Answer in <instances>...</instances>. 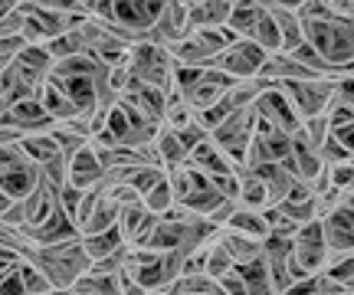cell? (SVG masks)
Segmentation results:
<instances>
[{
  "label": "cell",
  "mask_w": 354,
  "mask_h": 295,
  "mask_svg": "<svg viewBox=\"0 0 354 295\" xmlns=\"http://www.w3.org/2000/svg\"><path fill=\"white\" fill-rule=\"evenodd\" d=\"M141 295H171V289H145Z\"/></svg>",
  "instance_id": "7bdbcfd3"
},
{
  "label": "cell",
  "mask_w": 354,
  "mask_h": 295,
  "mask_svg": "<svg viewBox=\"0 0 354 295\" xmlns=\"http://www.w3.org/2000/svg\"><path fill=\"white\" fill-rule=\"evenodd\" d=\"M177 3H184V7H197L201 0H177Z\"/></svg>",
  "instance_id": "f6af8a7d"
},
{
  "label": "cell",
  "mask_w": 354,
  "mask_h": 295,
  "mask_svg": "<svg viewBox=\"0 0 354 295\" xmlns=\"http://www.w3.org/2000/svg\"><path fill=\"white\" fill-rule=\"evenodd\" d=\"M328 256H331V249H328V240H325V230H322V220L302 223L295 230V236H292V263L302 269V276L322 272Z\"/></svg>",
  "instance_id": "8992f818"
},
{
  "label": "cell",
  "mask_w": 354,
  "mask_h": 295,
  "mask_svg": "<svg viewBox=\"0 0 354 295\" xmlns=\"http://www.w3.org/2000/svg\"><path fill=\"white\" fill-rule=\"evenodd\" d=\"M73 295H122L118 289V272L88 269L73 283Z\"/></svg>",
  "instance_id": "603a6c76"
},
{
  "label": "cell",
  "mask_w": 354,
  "mask_h": 295,
  "mask_svg": "<svg viewBox=\"0 0 354 295\" xmlns=\"http://www.w3.org/2000/svg\"><path fill=\"white\" fill-rule=\"evenodd\" d=\"M154 223H158V217H154L148 207L141 204H128L118 210V230H122V236H125L128 246H145L148 243V236H151Z\"/></svg>",
  "instance_id": "9a60e30c"
},
{
  "label": "cell",
  "mask_w": 354,
  "mask_h": 295,
  "mask_svg": "<svg viewBox=\"0 0 354 295\" xmlns=\"http://www.w3.org/2000/svg\"><path fill=\"white\" fill-rule=\"evenodd\" d=\"M39 180L43 171L20 144H0V187L10 200H24Z\"/></svg>",
  "instance_id": "277c9868"
},
{
  "label": "cell",
  "mask_w": 354,
  "mask_h": 295,
  "mask_svg": "<svg viewBox=\"0 0 354 295\" xmlns=\"http://www.w3.org/2000/svg\"><path fill=\"white\" fill-rule=\"evenodd\" d=\"M328 180L331 187H338V191H354V158L344 161V164L328 167Z\"/></svg>",
  "instance_id": "8d00e7d4"
},
{
  "label": "cell",
  "mask_w": 354,
  "mask_h": 295,
  "mask_svg": "<svg viewBox=\"0 0 354 295\" xmlns=\"http://www.w3.org/2000/svg\"><path fill=\"white\" fill-rule=\"evenodd\" d=\"M328 3H331V7H335V10H342V7H344V3H348V0H328Z\"/></svg>",
  "instance_id": "ee69618b"
},
{
  "label": "cell",
  "mask_w": 354,
  "mask_h": 295,
  "mask_svg": "<svg viewBox=\"0 0 354 295\" xmlns=\"http://www.w3.org/2000/svg\"><path fill=\"white\" fill-rule=\"evenodd\" d=\"M154 151H158V161H161L165 171H174V167H180L190 158V151L180 144V138H177L171 129H165V125L154 135Z\"/></svg>",
  "instance_id": "7402d4cb"
},
{
  "label": "cell",
  "mask_w": 354,
  "mask_h": 295,
  "mask_svg": "<svg viewBox=\"0 0 354 295\" xmlns=\"http://www.w3.org/2000/svg\"><path fill=\"white\" fill-rule=\"evenodd\" d=\"M20 148H24L33 161L39 164V171L46 164H53V161H59L63 158V151H59V144H56V138H53V131H39V135H24V142H20Z\"/></svg>",
  "instance_id": "cb8c5ba5"
},
{
  "label": "cell",
  "mask_w": 354,
  "mask_h": 295,
  "mask_svg": "<svg viewBox=\"0 0 354 295\" xmlns=\"http://www.w3.org/2000/svg\"><path fill=\"white\" fill-rule=\"evenodd\" d=\"M171 295H187V292H171ZM207 295H214V292H207Z\"/></svg>",
  "instance_id": "7dc6e473"
},
{
  "label": "cell",
  "mask_w": 354,
  "mask_h": 295,
  "mask_svg": "<svg viewBox=\"0 0 354 295\" xmlns=\"http://www.w3.org/2000/svg\"><path fill=\"white\" fill-rule=\"evenodd\" d=\"M187 161L197 167V171H203L207 178H216V174H230V171H236V164L230 161L227 151H223L214 138H207V142H201L197 148H190Z\"/></svg>",
  "instance_id": "e0dca14e"
},
{
  "label": "cell",
  "mask_w": 354,
  "mask_h": 295,
  "mask_svg": "<svg viewBox=\"0 0 354 295\" xmlns=\"http://www.w3.org/2000/svg\"><path fill=\"white\" fill-rule=\"evenodd\" d=\"M216 243L230 253L233 266H236V263H253V259H263V240H253V236L233 233V230H227V227H220V230H216Z\"/></svg>",
  "instance_id": "ac0fdd59"
},
{
  "label": "cell",
  "mask_w": 354,
  "mask_h": 295,
  "mask_svg": "<svg viewBox=\"0 0 354 295\" xmlns=\"http://www.w3.org/2000/svg\"><path fill=\"white\" fill-rule=\"evenodd\" d=\"M17 3H20V0H0V17H7V13H10Z\"/></svg>",
  "instance_id": "60d3db41"
},
{
  "label": "cell",
  "mask_w": 354,
  "mask_h": 295,
  "mask_svg": "<svg viewBox=\"0 0 354 295\" xmlns=\"http://www.w3.org/2000/svg\"><path fill=\"white\" fill-rule=\"evenodd\" d=\"M266 86H269V82H263L259 76H253V79H236V82H233V86L223 92V102H227L233 112H236V108H253L256 99L263 95Z\"/></svg>",
  "instance_id": "d4e9b609"
},
{
  "label": "cell",
  "mask_w": 354,
  "mask_h": 295,
  "mask_svg": "<svg viewBox=\"0 0 354 295\" xmlns=\"http://www.w3.org/2000/svg\"><path fill=\"white\" fill-rule=\"evenodd\" d=\"M299 131H302L308 142L315 144V148H322V142L328 138V118L325 115H312V118H302V125H299Z\"/></svg>",
  "instance_id": "e575fe53"
},
{
  "label": "cell",
  "mask_w": 354,
  "mask_h": 295,
  "mask_svg": "<svg viewBox=\"0 0 354 295\" xmlns=\"http://www.w3.org/2000/svg\"><path fill=\"white\" fill-rule=\"evenodd\" d=\"M223 227L233 233H243V236H253V240H266V236H269L266 213L263 210H253V207H236L233 217H230Z\"/></svg>",
  "instance_id": "44dd1931"
},
{
  "label": "cell",
  "mask_w": 354,
  "mask_h": 295,
  "mask_svg": "<svg viewBox=\"0 0 354 295\" xmlns=\"http://www.w3.org/2000/svg\"><path fill=\"white\" fill-rule=\"evenodd\" d=\"M331 138H335V142H342L344 148H348V151L354 154V122H344V125H335V129H331Z\"/></svg>",
  "instance_id": "ab89813d"
},
{
  "label": "cell",
  "mask_w": 354,
  "mask_h": 295,
  "mask_svg": "<svg viewBox=\"0 0 354 295\" xmlns=\"http://www.w3.org/2000/svg\"><path fill=\"white\" fill-rule=\"evenodd\" d=\"M79 240H82V246H86V253L92 263H99V259L118 253L122 246H128L122 230H118V223L105 227V230H95V233H79Z\"/></svg>",
  "instance_id": "d6986e66"
},
{
  "label": "cell",
  "mask_w": 354,
  "mask_h": 295,
  "mask_svg": "<svg viewBox=\"0 0 354 295\" xmlns=\"http://www.w3.org/2000/svg\"><path fill=\"white\" fill-rule=\"evenodd\" d=\"M0 125L20 131V135H39V131H53L56 122L46 115V108L39 105V99H20V102H10L3 112H0Z\"/></svg>",
  "instance_id": "30bf717a"
},
{
  "label": "cell",
  "mask_w": 354,
  "mask_h": 295,
  "mask_svg": "<svg viewBox=\"0 0 354 295\" xmlns=\"http://www.w3.org/2000/svg\"><path fill=\"white\" fill-rule=\"evenodd\" d=\"M266 56H269V53H266L263 46H256L250 37H236L227 50L216 53V59L210 66H214V69H223V73L233 79H253V76H259Z\"/></svg>",
  "instance_id": "9c48e42d"
},
{
  "label": "cell",
  "mask_w": 354,
  "mask_h": 295,
  "mask_svg": "<svg viewBox=\"0 0 354 295\" xmlns=\"http://www.w3.org/2000/svg\"><path fill=\"white\" fill-rule=\"evenodd\" d=\"M236 178H240V197H236V204L263 210L266 207V187H263V180L256 178V171H250V167H236Z\"/></svg>",
  "instance_id": "4316f807"
},
{
  "label": "cell",
  "mask_w": 354,
  "mask_h": 295,
  "mask_svg": "<svg viewBox=\"0 0 354 295\" xmlns=\"http://www.w3.org/2000/svg\"><path fill=\"white\" fill-rule=\"evenodd\" d=\"M302 33H305V43L315 46L331 69H338V73L354 69V20L351 17H344L342 10L331 7L322 17L302 20Z\"/></svg>",
  "instance_id": "6da1fadb"
},
{
  "label": "cell",
  "mask_w": 354,
  "mask_h": 295,
  "mask_svg": "<svg viewBox=\"0 0 354 295\" xmlns=\"http://www.w3.org/2000/svg\"><path fill=\"white\" fill-rule=\"evenodd\" d=\"M335 102L354 108V69H348V73L335 79Z\"/></svg>",
  "instance_id": "74e56055"
},
{
  "label": "cell",
  "mask_w": 354,
  "mask_h": 295,
  "mask_svg": "<svg viewBox=\"0 0 354 295\" xmlns=\"http://www.w3.org/2000/svg\"><path fill=\"white\" fill-rule=\"evenodd\" d=\"M250 171H256V178L263 180L266 207H276L279 200L289 193L292 184H295V174H292L282 161H266V164H256V167H250Z\"/></svg>",
  "instance_id": "2e32d148"
},
{
  "label": "cell",
  "mask_w": 354,
  "mask_h": 295,
  "mask_svg": "<svg viewBox=\"0 0 354 295\" xmlns=\"http://www.w3.org/2000/svg\"><path fill=\"white\" fill-rule=\"evenodd\" d=\"M256 112V122L259 125H269V129H279V131H299V125H302V118H299V112H295V105H292V99L286 95V89L279 86V82H269L263 89V95L256 99L253 105Z\"/></svg>",
  "instance_id": "ba28073f"
},
{
  "label": "cell",
  "mask_w": 354,
  "mask_h": 295,
  "mask_svg": "<svg viewBox=\"0 0 354 295\" xmlns=\"http://www.w3.org/2000/svg\"><path fill=\"white\" fill-rule=\"evenodd\" d=\"M0 295H26L24 292V283H20V276H17V266H13V269L0 279Z\"/></svg>",
  "instance_id": "f35d334b"
},
{
  "label": "cell",
  "mask_w": 354,
  "mask_h": 295,
  "mask_svg": "<svg viewBox=\"0 0 354 295\" xmlns=\"http://www.w3.org/2000/svg\"><path fill=\"white\" fill-rule=\"evenodd\" d=\"M250 39H253L256 46H263L266 53H279V50H282V37H279V26H276V20H272V13H269V10L259 13V20H256Z\"/></svg>",
  "instance_id": "f546056e"
},
{
  "label": "cell",
  "mask_w": 354,
  "mask_h": 295,
  "mask_svg": "<svg viewBox=\"0 0 354 295\" xmlns=\"http://www.w3.org/2000/svg\"><path fill=\"white\" fill-rule=\"evenodd\" d=\"M263 213H266L269 236H295V230L302 227V223H295V220H292L286 210H279V207H263Z\"/></svg>",
  "instance_id": "1f68e13d"
},
{
  "label": "cell",
  "mask_w": 354,
  "mask_h": 295,
  "mask_svg": "<svg viewBox=\"0 0 354 295\" xmlns=\"http://www.w3.org/2000/svg\"><path fill=\"white\" fill-rule=\"evenodd\" d=\"M102 180H105V167H102L92 142L82 144L73 158H66V184H73L76 191H88Z\"/></svg>",
  "instance_id": "4fadbf2b"
},
{
  "label": "cell",
  "mask_w": 354,
  "mask_h": 295,
  "mask_svg": "<svg viewBox=\"0 0 354 295\" xmlns=\"http://www.w3.org/2000/svg\"><path fill=\"white\" fill-rule=\"evenodd\" d=\"M259 13H263V7H256V3H240V0H236L223 26H227L233 37H250L256 20H259Z\"/></svg>",
  "instance_id": "83f0119b"
},
{
  "label": "cell",
  "mask_w": 354,
  "mask_h": 295,
  "mask_svg": "<svg viewBox=\"0 0 354 295\" xmlns=\"http://www.w3.org/2000/svg\"><path fill=\"white\" fill-rule=\"evenodd\" d=\"M279 86L292 99L299 118L325 115L335 105V79H292V82H279Z\"/></svg>",
  "instance_id": "52a82bcc"
},
{
  "label": "cell",
  "mask_w": 354,
  "mask_h": 295,
  "mask_svg": "<svg viewBox=\"0 0 354 295\" xmlns=\"http://www.w3.org/2000/svg\"><path fill=\"white\" fill-rule=\"evenodd\" d=\"M30 259L46 272L53 289H73V283H76L79 276L92 269V259H88L86 246H82L79 236L63 240V243H53V246H39Z\"/></svg>",
  "instance_id": "7a4b0ae2"
},
{
  "label": "cell",
  "mask_w": 354,
  "mask_h": 295,
  "mask_svg": "<svg viewBox=\"0 0 354 295\" xmlns=\"http://www.w3.org/2000/svg\"><path fill=\"white\" fill-rule=\"evenodd\" d=\"M233 3H236V0H201L197 7L187 10L190 30H194V26H223L230 10H233Z\"/></svg>",
  "instance_id": "ffe728a7"
},
{
  "label": "cell",
  "mask_w": 354,
  "mask_h": 295,
  "mask_svg": "<svg viewBox=\"0 0 354 295\" xmlns=\"http://www.w3.org/2000/svg\"><path fill=\"white\" fill-rule=\"evenodd\" d=\"M230 269H233V259H230V253L216 243V236H214V243H210V249H207V276L223 279Z\"/></svg>",
  "instance_id": "d6a6232c"
},
{
  "label": "cell",
  "mask_w": 354,
  "mask_h": 295,
  "mask_svg": "<svg viewBox=\"0 0 354 295\" xmlns=\"http://www.w3.org/2000/svg\"><path fill=\"white\" fill-rule=\"evenodd\" d=\"M141 204L148 207L154 217H161V213H167V210L174 207V191H171V180H167V174L158 180V184H154L145 197H141Z\"/></svg>",
  "instance_id": "4dcf8cb0"
},
{
  "label": "cell",
  "mask_w": 354,
  "mask_h": 295,
  "mask_svg": "<svg viewBox=\"0 0 354 295\" xmlns=\"http://www.w3.org/2000/svg\"><path fill=\"white\" fill-rule=\"evenodd\" d=\"M17 276H20L26 295H50L53 292V283L46 279V272L39 269L33 259H20V263H17Z\"/></svg>",
  "instance_id": "f1b7e54d"
},
{
  "label": "cell",
  "mask_w": 354,
  "mask_h": 295,
  "mask_svg": "<svg viewBox=\"0 0 354 295\" xmlns=\"http://www.w3.org/2000/svg\"><path fill=\"white\" fill-rule=\"evenodd\" d=\"M128 76L131 82H141V86H151L158 92L174 89V59L167 46L154 43V39H138L131 50H128Z\"/></svg>",
  "instance_id": "3957f363"
},
{
  "label": "cell",
  "mask_w": 354,
  "mask_h": 295,
  "mask_svg": "<svg viewBox=\"0 0 354 295\" xmlns=\"http://www.w3.org/2000/svg\"><path fill=\"white\" fill-rule=\"evenodd\" d=\"M167 0H115L112 20L115 23L128 26L131 33L138 37H148V30L158 23V17L165 10Z\"/></svg>",
  "instance_id": "7c38bea8"
},
{
  "label": "cell",
  "mask_w": 354,
  "mask_h": 295,
  "mask_svg": "<svg viewBox=\"0 0 354 295\" xmlns=\"http://www.w3.org/2000/svg\"><path fill=\"white\" fill-rule=\"evenodd\" d=\"M272 13V20L279 26V37H282V50H292V46H299L305 39L302 33V17L299 10H292V7H269Z\"/></svg>",
  "instance_id": "484cf974"
},
{
  "label": "cell",
  "mask_w": 354,
  "mask_h": 295,
  "mask_svg": "<svg viewBox=\"0 0 354 295\" xmlns=\"http://www.w3.org/2000/svg\"><path fill=\"white\" fill-rule=\"evenodd\" d=\"M318 158H322V164H325V167H335V164L351 161L354 154L348 151L342 142H335V138H331V131H328V138H325V142H322V148H318Z\"/></svg>",
  "instance_id": "836d02e7"
},
{
  "label": "cell",
  "mask_w": 354,
  "mask_h": 295,
  "mask_svg": "<svg viewBox=\"0 0 354 295\" xmlns=\"http://www.w3.org/2000/svg\"><path fill=\"white\" fill-rule=\"evenodd\" d=\"M10 204H13V200L7 197V193H3V187H0V217H3V210H7Z\"/></svg>",
  "instance_id": "b9f144b4"
},
{
  "label": "cell",
  "mask_w": 354,
  "mask_h": 295,
  "mask_svg": "<svg viewBox=\"0 0 354 295\" xmlns=\"http://www.w3.org/2000/svg\"><path fill=\"white\" fill-rule=\"evenodd\" d=\"M344 292H354V279H351V283H348V285H344Z\"/></svg>",
  "instance_id": "bcb514c9"
},
{
  "label": "cell",
  "mask_w": 354,
  "mask_h": 295,
  "mask_svg": "<svg viewBox=\"0 0 354 295\" xmlns=\"http://www.w3.org/2000/svg\"><path fill=\"white\" fill-rule=\"evenodd\" d=\"M318 220H322V230H325V240H328L331 253L354 249V191L344 193L342 204Z\"/></svg>",
  "instance_id": "8fae6325"
},
{
  "label": "cell",
  "mask_w": 354,
  "mask_h": 295,
  "mask_svg": "<svg viewBox=\"0 0 354 295\" xmlns=\"http://www.w3.org/2000/svg\"><path fill=\"white\" fill-rule=\"evenodd\" d=\"M253 131H256V112L253 108H236V112H230V115L210 131V138L227 151V158L233 164L243 167L246 151H250V142H253Z\"/></svg>",
  "instance_id": "5b68a950"
},
{
  "label": "cell",
  "mask_w": 354,
  "mask_h": 295,
  "mask_svg": "<svg viewBox=\"0 0 354 295\" xmlns=\"http://www.w3.org/2000/svg\"><path fill=\"white\" fill-rule=\"evenodd\" d=\"M171 131H174V129H171ZM174 135H177V138H180V144H184L187 151H190V148H197V144H201V142H207V138H210V131L203 129V125H201V122H197V118H194V122H187L184 129H177Z\"/></svg>",
  "instance_id": "d590c367"
},
{
  "label": "cell",
  "mask_w": 354,
  "mask_h": 295,
  "mask_svg": "<svg viewBox=\"0 0 354 295\" xmlns=\"http://www.w3.org/2000/svg\"><path fill=\"white\" fill-rule=\"evenodd\" d=\"M26 236L33 240V246H53V243H63V240H73L79 236V227L76 220L66 213L63 207H56L46 220H39L37 227H26Z\"/></svg>",
  "instance_id": "5bb4252c"
}]
</instances>
